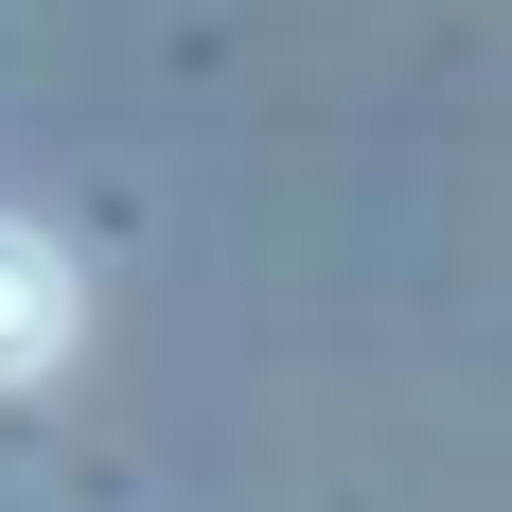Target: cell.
<instances>
[{"label":"cell","instance_id":"cell-1","mask_svg":"<svg viewBox=\"0 0 512 512\" xmlns=\"http://www.w3.org/2000/svg\"><path fill=\"white\" fill-rule=\"evenodd\" d=\"M71 336H89V283H71V248L0 212V389H36V371H71Z\"/></svg>","mask_w":512,"mask_h":512}]
</instances>
